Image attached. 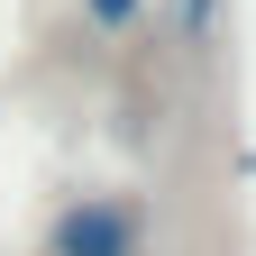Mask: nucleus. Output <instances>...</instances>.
Returning a JSON list of instances; mask_svg holds the SVG:
<instances>
[{"instance_id": "1", "label": "nucleus", "mask_w": 256, "mask_h": 256, "mask_svg": "<svg viewBox=\"0 0 256 256\" xmlns=\"http://www.w3.org/2000/svg\"><path fill=\"white\" fill-rule=\"evenodd\" d=\"M46 256H146V202L138 192H74L46 220Z\"/></svg>"}, {"instance_id": "2", "label": "nucleus", "mask_w": 256, "mask_h": 256, "mask_svg": "<svg viewBox=\"0 0 256 256\" xmlns=\"http://www.w3.org/2000/svg\"><path fill=\"white\" fill-rule=\"evenodd\" d=\"M82 18H92V37H128L146 18V0H82Z\"/></svg>"}, {"instance_id": "3", "label": "nucleus", "mask_w": 256, "mask_h": 256, "mask_svg": "<svg viewBox=\"0 0 256 256\" xmlns=\"http://www.w3.org/2000/svg\"><path fill=\"white\" fill-rule=\"evenodd\" d=\"M210 28H220V0H174V37L183 46H210Z\"/></svg>"}]
</instances>
